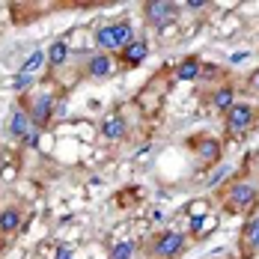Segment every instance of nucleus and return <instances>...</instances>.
<instances>
[{
  "instance_id": "f257e3e1",
  "label": "nucleus",
  "mask_w": 259,
  "mask_h": 259,
  "mask_svg": "<svg viewBox=\"0 0 259 259\" xmlns=\"http://www.w3.org/2000/svg\"><path fill=\"white\" fill-rule=\"evenodd\" d=\"M227 122H230V131H244L253 122V110L247 104H233L227 110Z\"/></svg>"
},
{
  "instance_id": "f03ea898",
  "label": "nucleus",
  "mask_w": 259,
  "mask_h": 259,
  "mask_svg": "<svg viewBox=\"0 0 259 259\" xmlns=\"http://www.w3.org/2000/svg\"><path fill=\"white\" fill-rule=\"evenodd\" d=\"M182 244H185V235L182 233H167V235L158 238L155 253L158 256H164V259H170V256H176V253L182 250Z\"/></svg>"
},
{
  "instance_id": "7ed1b4c3",
  "label": "nucleus",
  "mask_w": 259,
  "mask_h": 259,
  "mask_svg": "<svg viewBox=\"0 0 259 259\" xmlns=\"http://www.w3.org/2000/svg\"><path fill=\"white\" fill-rule=\"evenodd\" d=\"M173 12H176L173 3H164V0H152V3H146V18H149L152 24H167V21L173 18Z\"/></svg>"
},
{
  "instance_id": "20e7f679",
  "label": "nucleus",
  "mask_w": 259,
  "mask_h": 259,
  "mask_svg": "<svg viewBox=\"0 0 259 259\" xmlns=\"http://www.w3.org/2000/svg\"><path fill=\"white\" fill-rule=\"evenodd\" d=\"M102 131H104V137H107V140H116V137H122V134H125V119L113 113V116H107V119H104Z\"/></svg>"
},
{
  "instance_id": "39448f33",
  "label": "nucleus",
  "mask_w": 259,
  "mask_h": 259,
  "mask_svg": "<svg viewBox=\"0 0 259 259\" xmlns=\"http://www.w3.org/2000/svg\"><path fill=\"white\" fill-rule=\"evenodd\" d=\"M113 39H116V48H128L131 42H134V30H131L128 21L113 24Z\"/></svg>"
},
{
  "instance_id": "423d86ee",
  "label": "nucleus",
  "mask_w": 259,
  "mask_h": 259,
  "mask_svg": "<svg viewBox=\"0 0 259 259\" xmlns=\"http://www.w3.org/2000/svg\"><path fill=\"white\" fill-rule=\"evenodd\" d=\"M122 51H125V60H128L131 66H137V63H143V60H146L149 45H146V42H131L128 48H122Z\"/></svg>"
},
{
  "instance_id": "0eeeda50",
  "label": "nucleus",
  "mask_w": 259,
  "mask_h": 259,
  "mask_svg": "<svg viewBox=\"0 0 259 259\" xmlns=\"http://www.w3.org/2000/svg\"><path fill=\"white\" fill-rule=\"evenodd\" d=\"M90 72H93L96 78H107V75L113 72V63H110V57H104V54L93 57V60H90Z\"/></svg>"
},
{
  "instance_id": "6e6552de",
  "label": "nucleus",
  "mask_w": 259,
  "mask_h": 259,
  "mask_svg": "<svg viewBox=\"0 0 259 259\" xmlns=\"http://www.w3.org/2000/svg\"><path fill=\"white\" fill-rule=\"evenodd\" d=\"M253 194H256L253 185H235L233 188V203L235 206H247V203L253 200Z\"/></svg>"
},
{
  "instance_id": "1a4fd4ad",
  "label": "nucleus",
  "mask_w": 259,
  "mask_h": 259,
  "mask_svg": "<svg viewBox=\"0 0 259 259\" xmlns=\"http://www.w3.org/2000/svg\"><path fill=\"white\" fill-rule=\"evenodd\" d=\"M9 131H12L15 137H27V134H30V119H27V113H12Z\"/></svg>"
},
{
  "instance_id": "9d476101",
  "label": "nucleus",
  "mask_w": 259,
  "mask_h": 259,
  "mask_svg": "<svg viewBox=\"0 0 259 259\" xmlns=\"http://www.w3.org/2000/svg\"><path fill=\"white\" fill-rule=\"evenodd\" d=\"M48 110H51V96L45 93V96H39L36 104H33V119H36V122H45V119H48Z\"/></svg>"
},
{
  "instance_id": "9b49d317",
  "label": "nucleus",
  "mask_w": 259,
  "mask_h": 259,
  "mask_svg": "<svg viewBox=\"0 0 259 259\" xmlns=\"http://www.w3.org/2000/svg\"><path fill=\"white\" fill-rule=\"evenodd\" d=\"M96 45L104 48V51H113L116 48V39H113V27H102L99 33H96Z\"/></svg>"
},
{
  "instance_id": "f8f14e48",
  "label": "nucleus",
  "mask_w": 259,
  "mask_h": 259,
  "mask_svg": "<svg viewBox=\"0 0 259 259\" xmlns=\"http://www.w3.org/2000/svg\"><path fill=\"white\" fill-rule=\"evenodd\" d=\"M233 102H235V93L230 90V87H224V90L214 93V107H218V110H230Z\"/></svg>"
},
{
  "instance_id": "ddd939ff",
  "label": "nucleus",
  "mask_w": 259,
  "mask_h": 259,
  "mask_svg": "<svg viewBox=\"0 0 259 259\" xmlns=\"http://www.w3.org/2000/svg\"><path fill=\"white\" fill-rule=\"evenodd\" d=\"M18 224H21V214H18L15 208H6V211L0 214V230H6V233H9V230H15Z\"/></svg>"
},
{
  "instance_id": "4468645a",
  "label": "nucleus",
  "mask_w": 259,
  "mask_h": 259,
  "mask_svg": "<svg viewBox=\"0 0 259 259\" xmlns=\"http://www.w3.org/2000/svg\"><path fill=\"white\" fill-rule=\"evenodd\" d=\"M48 57H51L54 66H63V63H66V57H69V45H66V42H54L51 51H48Z\"/></svg>"
},
{
  "instance_id": "2eb2a0df",
  "label": "nucleus",
  "mask_w": 259,
  "mask_h": 259,
  "mask_svg": "<svg viewBox=\"0 0 259 259\" xmlns=\"http://www.w3.org/2000/svg\"><path fill=\"white\" fill-rule=\"evenodd\" d=\"M179 78H182V80L200 78V63H197V60H185V63L179 66Z\"/></svg>"
},
{
  "instance_id": "dca6fc26",
  "label": "nucleus",
  "mask_w": 259,
  "mask_h": 259,
  "mask_svg": "<svg viewBox=\"0 0 259 259\" xmlns=\"http://www.w3.org/2000/svg\"><path fill=\"white\" fill-rule=\"evenodd\" d=\"M42 63H45V54H42V51L30 54V57H27V63H24V66H21V72H24V75H30V78H33V72H36V69H39Z\"/></svg>"
},
{
  "instance_id": "f3484780",
  "label": "nucleus",
  "mask_w": 259,
  "mask_h": 259,
  "mask_svg": "<svg viewBox=\"0 0 259 259\" xmlns=\"http://www.w3.org/2000/svg\"><path fill=\"white\" fill-rule=\"evenodd\" d=\"M218 152H221V149H218L214 140H203V143H200V158H203V161H214Z\"/></svg>"
},
{
  "instance_id": "a211bd4d",
  "label": "nucleus",
  "mask_w": 259,
  "mask_h": 259,
  "mask_svg": "<svg viewBox=\"0 0 259 259\" xmlns=\"http://www.w3.org/2000/svg\"><path fill=\"white\" fill-rule=\"evenodd\" d=\"M131 256H134V244L131 241H119L113 247V253H110V259H131Z\"/></svg>"
},
{
  "instance_id": "6ab92c4d",
  "label": "nucleus",
  "mask_w": 259,
  "mask_h": 259,
  "mask_svg": "<svg viewBox=\"0 0 259 259\" xmlns=\"http://www.w3.org/2000/svg\"><path fill=\"white\" fill-rule=\"evenodd\" d=\"M244 235H247V241H250V244L259 250V221H253V224L247 227V233H244Z\"/></svg>"
},
{
  "instance_id": "aec40b11",
  "label": "nucleus",
  "mask_w": 259,
  "mask_h": 259,
  "mask_svg": "<svg viewBox=\"0 0 259 259\" xmlns=\"http://www.w3.org/2000/svg\"><path fill=\"white\" fill-rule=\"evenodd\" d=\"M30 83H33V78H30V75H18V80H15V90H27Z\"/></svg>"
},
{
  "instance_id": "412c9836",
  "label": "nucleus",
  "mask_w": 259,
  "mask_h": 259,
  "mask_svg": "<svg viewBox=\"0 0 259 259\" xmlns=\"http://www.w3.org/2000/svg\"><path fill=\"white\" fill-rule=\"evenodd\" d=\"M191 214H194V218H203V214H206V203H194V206H191Z\"/></svg>"
},
{
  "instance_id": "4be33fe9",
  "label": "nucleus",
  "mask_w": 259,
  "mask_h": 259,
  "mask_svg": "<svg viewBox=\"0 0 259 259\" xmlns=\"http://www.w3.org/2000/svg\"><path fill=\"white\" fill-rule=\"evenodd\" d=\"M224 176H227V167H221V170H218V173H214V176H211V179H208V185H211V188H214V185H218V182L224 179Z\"/></svg>"
},
{
  "instance_id": "5701e85b",
  "label": "nucleus",
  "mask_w": 259,
  "mask_h": 259,
  "mask_svg": "<svg viewBox=\"0 0 259 259\" xmlns=\"http://www.w3.org/2000/svg\"><path fill=\"white\" fill-rule=\"evenodd\" d=\"M24 143L27 146H36V143H39V131H30V134L24 137Z\"/></svg>"
},
{
  "instance_id": "b1692460",
  "label": "nucleus",
  "mask_w": 259,
  "mask_h": 259,
  "mask_svg": "<svg viewBox=\"0 0 259 259\" xmlns=\"http://www.w3.org/2000/svg\"><path fill=\"white\" fill-rule=\"evenodd\" d=\"M188 6H191V9H206V3H203V0H191Z\"/></svg>"
},
{
  "instance_id": "393cba45",
  "label": "nucleus",
  "mask_w": 259,
  "mask_h": 259,
  "mask_svg": "<svg viewBox=\"0 0 259 259\" xmlns=\"http://www.w3.org/2000/svg\"><path fill=\"white\" fill-rule=\"evenodd\" d=\"M57 259H72V256H69V250H60V253H57Z\"/></svg>"
},
{
  "instance_id": "a878e982",
  "label": "nucleus",
  "mask_w": 259,
  "mask_h": 259,
  "mask_svg": "<svg viewBox=\"0 0 259 259\" xmlns=\"http://www.w3.org/2000/svg\"><path fill=\"white\" fill-rule=\"evenodd\" d=\"M250 83H253V90H259V72L253 75V80H250Z\"/></svg>"
}]
</instances>
